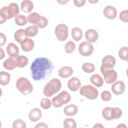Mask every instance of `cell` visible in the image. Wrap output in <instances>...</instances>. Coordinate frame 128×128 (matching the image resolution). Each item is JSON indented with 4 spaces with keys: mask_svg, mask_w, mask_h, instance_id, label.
I'll return each instance as SVG.
<instances>
[{
    "mask_svg": "<svg viewBox=\"0 0 128 128\" xmlns=\"http://www.w3.org/2000/svg\"><path fill=\"white\" fill-rule=\"evenodd\" d=\"M30 68L32 78L34 80L38 81L48 77L52 74L54 66L50 59L40 57L34 60Z\"/></svg>",
    "mask_w": 128,
    "mask_h": 128,
    "instance_id": "cell-1",
    "label": "cell"
},
{
    "mask_svg": "<svg viewBox=\"0 0 128 128\" xmlns=\"http://www.w3.org/2000/svg\"><path fill=\"white\" fill-rule=\"evenodd\" d=\"M20 12L17 4L12 2L8 6L2 7L0 10V24L4 23L8 20L16 18Z\"/></svg>",
    "mask_w": 128,
    "mask_h": 128,
    "instance_id": "cell-2",
    "label": "cell"
},
{
    "mask_svg": "<svg viewBox=\"0 0 128 128\" xmlns=\"http://www.w3.org/2000/svg\"><path fill=\"white\" fill-rule=\"evenodd\" d=\"M62 87V83L58 78L52 79L44 86L43 93L46 97H51L60 91Z\"/></svg>",
    "mask_w": 128,
    "mask_h": 128,
    "instance_id": "cell-3",
    "label": "cell"
},
{
    "mask_svg": "<svg viewBox=\"0 0 128 128\" xmlns=\"http://www.w3.org/2000/svg\"><path fill=\"white\" fill-rule=\"evenodd\" d=\"M16 88L23 95L31 94L33 90V86L28 79L24 77L19 78L16 82Z\"/></svg>",
    "mask_w": 128,
    "mask_h": 128,
    "instance_id": "cell-4",
    "label": "cell"
},
{
    "mask_svg": "<svg viewBox=\"0 0 128 128\" xmlns=\"http://www.w3.org/2000/svg\"><path fill=\"white\" fill-rule=\"evenodd\" d=\"M71 100L70 94L66 90L62 91L52 99V104L55 108H60L68 103Z\"/></svg>",
    "mask_w": 128,
    "mask_h": 128,
    "instance_id": "cell-5",
    "label": "cell"
},
{
    "mask_svg": "<svg viewBox=\"0 0 128 128\" xmlns=\"http://www.w3.org/2000/svg\"><path fill=\"white\" fill-rule=\"evenodd\" d=\"M80 94L89 100H95L98 96V90L92 85H86L82 86L80 90Z\"/></svg>",
    "mask_w": 128,
    "mask_h": 128,
    "instance_id": "cell-6",
    "label": "cell"
},
{
    "mask_svg": "<svg viewBox=\"0 0 128 128\" xmlns=\"http://www.w3.org/2000/svg\"><path fill=\"white\" fill-rule=\"evenodd\" d=\"M54 33L57 39L60 41L63 42L66 40L68 37V28L65 24H59L56 27Z\"/></svg>",
    "mask_w": 128,
    "mask_h": 128,
    "instance_id": "cell-7",
    "label": "cell"
},
{
    "mask_svg": "<svg viewBox=\"0 0 128 128\" xmlns=\"http://www.w3.org/2000/svg\"><path fill=\"white\" fill-rule=\"evenodd\" d=\"M78 51L82 56H88L92 54L94 46L90 43L88 42H82L78 46Z\"/></svg>",
    "mask_w": 128,
    "mask_h": 128,
    "instance_id": "cell-8",
    "label": "cell"
},
{
    "mask_svg": "<svg viewBox=\"0 0 128 128\" xmlns=\"http://www.w3.org/2000/svg\"><path fill=\"white\" fill-rule=\"evenodd\" d=\"M116 64V60L114 57L111 55H108L103 58L102 60V64L100 66V72L112 69Z\"/></svg>",
    "mask_w": 128,
    "mask_h": 128,
    "instance_id": "cell-9",
    "label": "cell"
},
{
    "mask_svg": "<svg viewBox=\"0 0 128 128\" xmlns=\"http://www.w3.org/2000/svg\"><path fill=\"white\" fill-rule=\"evenodd\" d=\"M101 72L104 76L105 82L108 84H111L114 82L117 79V72L112 68L102 71Z\"/></svg>",
    "mask_w": 128,
    "mask_h": 128,
    "instance_id": "cell-10",
    "label": "cell"
},
{
    "mask_svg": "<svg viewBox=\"0 0 128 128\" xmlns=\"http://www.w3.org/2000/svg\"><path fill=\"white\" fill-rule=\"evenodd\" d=\"M126 89L124 83L122 81L118 80L112 84V92L116 95L122 94Z\"/></svg>",
    "mask_w": 128,
    "mask_h": 128,
    "instance_id": "cell-11",
    "label": "cell"
},
{
    "mask_svg": "<svg viewBox=\"0 0 128 128\" xmlns=\"http://www.w3.org/2000/svg\"><path fill=\"white\" fill-rule=\"evenodd\" d=\"M103 14L106 18L110 20H113L116 17L117 11L116 8L113 6H108L104 8Z\"/></svg>",
    "mask_w": 128,
    "mask_h": 128,
    "instance_id": "cell-12",
    "label": "cell"
},
{
    "mask_svg": "<svg viewBox=\"0 0 128 128\" xmlns=\"http://www.w3.org/2000/svg\"><path fill=\"white\" fill-rule=\"evenodd\" d=\"M81 86L80 80L76 77H73L69 80L68 82V87L72 92L77 91Z\"/></svg>",
    "mask_w": 128,
    "mask_h": 128,
    "instance_id": "cell-13",
    "label": "cell"
},
{
    "mask_svg": "<svg viewBox=\"0 0 128 128\" xmlns=\"http://www.w3.org/2000/svg\"><path fill=\"white\" fill-rule=\"evenodd\" d=\"M6 52L10 57L15 58L18 56L19 48L16 44L10 42L6 46Z\"/></svg>",
    "mask_w": 128,
    "mask_h": 128,
    "instance_id": "cell-14",
    "label": "cell"
},
{
    "mask_svg": "<svg viewBox=\"0 0 128 128\" xmlns=\"http://www.w3.org/2000/svg\"><path fill=\"white\" fill-rule=\"evenodd\" d=\"M85 37L88 42L90 43L94 42L98 38V34L96 30L94 29H89L86 31Z\"/></svg>",
    "mask_w": 128,
    "mask_h": 128,
    "instance_id": "cell-15",
    "label": "cell"
},
{
    "mask_svg": "<svg viewBox=\"0 0 128 128\" xmlns=\"http://www.w3.org/2000/svg\"><path fill=\"white\" fill-rule=\"evenodd\" d=\"M42 113L41 110L38 108L30 110L28 114V118L30 121L36 122L42 118Z\"/></svg>",
    "mask_w": 128,
    "mask_h": 128,
    "instance_id": "cell-16",
    "label": "cell"
},
{
    "mask_svg": "<svg viewBox=\"0 0 128 128\" xmlns=\"http://www.w3.org/2000/svg\"><path fill=\"white\" fill-rule=\"evenodd\" d=\"M21 48L22 50L26 52L31 51L34 48V43L33 40L29 38H26L20 44Z\"/></svg>",
    "mask_w": 128,
    "mask_h": 128,
    "instance_id": "cell-17",
    "label": "cell"
},
{
    "mask_svg": "<svg viewBox=\"0 0 128 128\" xmlns=\"http://www.w3.org/2000/svg\"><path fill=\"white\" fill-rule=\"evenodd\" d=\"M58 74L62 78H68L72 74L73 70L70 66H64L59 69Z\"/></svg>",
    "mask_w": 128,
    "mask_h": 128,
    "instance_id": "cell-18",
    "label": "cell"
},
{
    "mask_svg": "<svg viewBox=\"0 0 128 128\" xmlns=\"http://www.w3.org/2000/svg\"><path fill=\"white\" fill-rule=\"evenodd\" d=\"M22 10L26 13H28L32 11L34 8L33 2L30 0H24L22 1L20 5Z\"/></svg>",
    "mask_w": 128,
    "mask_h": 128,
    "instance_id": "cell-19",
    "label": "cell"
},
{
    "mask_svg": "<svg viewBox=\"0 0 128 128\" xmlns=\"http://www.w3.org/2000/svg\"><path fill=\"white\" fill-rule=\"evenodd\" d=\"M14 59L16 62V67L20 68L26 66L28 62V58L24 56H18Z\"/></svg>",
    "mask_w": 128,
    "mask_h": 128,
    "instance_id": "cell-20",
    "label": "cell"
},
{
    "mask_svg": "<svg viewBox=\"0 0 128 128\" xmlns=\"http://www.w3.org/2000/svg\"><path fill=\"white\" fill-rule=\"evenodd\" d=\"M78 112V108L74 104H70L66 106L64 109V114L67 116H74Z\"/></svg>",
    "mask_w": 128,
    "mask_h": 128,
    "instance_id": "cell-21",
    "label": "cell"
},
{
    "mask_svg": "<svg viewBox=\"0 0 128 128\" xmlns=\"http://www.w3.org/2000/svg\"><path fill=\"white\" fill-rule=\"evenodd\" d=\"M90 82L96 87H101L104 84V80L102 77L98 74H94L90 77Z\"/></svg>",
    "mask_w": 128,
    "mask_h": 128,
    "instance_id": "cell-22",
    "label": "cell"
},
{
    "mask_svg": "<svg viewBox=\"0 0 128 128\" xmlns=\"http://www.w3.org/2000/svg\"><path fill=\"white\" fill-rule=\"evenodd\" d=\"M3 66L7 70H14L16 67V62L14 58L10 57L3 62Z\"/></svg>",
    "mask_w": 128,
    "mask_h": 128,
    "instance_id": "cell-23",
    "label": "cell"
},
{
    "mask_svg": "<svg viewBox=\"0 0 128 128\" xmlns=\"http://www.w3.org/2000/svg\"><path fill=\"white\" fill-rule=\"evenodd\" d=\"M42 16L37 12H32L28 16L27 18L28 21L30 24H32L35 26H36L40 21Z\"/></svg>",
    "mask_w": 128,
    "mask_h": 128,
    "instance_id": "cell-24",
    "label": "cell"
},
{
    "mask_svg": "<svg viewBox=\"0 0 128 128\" xmlns=\"http://www.w3.org/2000/svg\"><path fill=\"white\" fill-rule=\"evenodd\" d=\"M14 38L18 42L21 44L26 38L25 30L19 29L16 31L14 34Z\"/></svg>",
    "mask_w": 128,
    "mask_h": 128,
    "instance_id": "cell-25",
    "label": "cell"
},
{
    "mask_svg": "<svg viewBox=\"0 0 128 128\" xmlns=\"http://www.w3.org/2000/svg\"><path fill=\"white\" fill-rule=\"evenodd\" d=\"M72 36L74 40L76 42L80 40L82 37V31L78 27H74L72 30Z\"/></svg>",
    "mask_w": 128,
    "mask_h": 128,
    "instance_id": "cell-26",
    "label": "cell"
},
{
    "mask_svg": "<svg viewBox=\"0 0 128 128\" xmlns=\"http://www.w3.org/2000/svg\"><path fill=\"white\" fill-rule=\"evenodd\" d=\"M10 80V75L9 73L1 71L0 72V84L2 86H5L8 84Z\"/></svg>",
    "mask_w": 128,
    "mask_h": 128,
    "instance_id": "cell-27",
    "label": "cell"
},
{
    "mask_svg": "<svg viewBox=\"0 0 128 128\" xmlns=\"http://www.w3.org/2000/svg\"><path fill=\"white\" fill-rule=\"evenodd\" d=\"M38 28L35 25L28 26L25 30L26 35L28 37H34L38 34Z\"/></svg>",
    "mask_w": 128,
    "mask_h": 128,
    "instance_id": "cell-28",
    "label": "cell"
},
{
    "mask_svg": "<svg viewBox=\"0 0 128 128\" xmlns=\"http://www.w3.org/2000/svg\"><path fill=\"white\" fill-rule=\"evenodd\" d=\"M27 18L24 15L20 14L16 16L14 18V22L18 26H23L26 25L28 22Z\"/></svg>",
    "mask_w": 128,
    "mask_h": 128,
    "instance_id": "cell-29",
    "label": "cell"
},
{
    "mask_svg": "<svg viewBox=\"0 0 128 128\" xmlns=\"http://www.w3.org/2000/svg\"><path fill=\"white\" fill-rule=\"evenodd\" d=\"M110 114L112 120L118 119L121 117L122 114V110L119 108H111Z\"/></svg>",
    "mask_w": 128,
    "mask_h": 128,
    "instance_id": "cell-30",
    "label": "cell"
},
{
    "mask_svg": "<svg viewBox=\"0 0 128 128\" xmlns=\"http://www.w3.org/2000/svg\"><path fill=\"white\" fill-rule=\"evenodd\" d=\"M63 126L64 128H76V124L74 118H66L64 121Z\"/></svg>",
    "mask_w": 128,
    "mask_h": 128,
    "instance_id": "cell-31",
    "label": "cell"
},
{
    "mask_svg": "<svg viewBox=\"0 0 128 128\" xmlns=\"http://www.w3.org/2000/svg\"><path fill=\"white\" fill-rule=\"evenodd\" d=\"M82 70L86 73L90 74L95 70V66L92 63L86 62L82 65Z\"/></svg>",
    "mask_w": 128,
    "mask_h": 128,
    "instance_id": "cell-32",
    "label": "cell"
},
{
    "mask_svg": "<svg viewBox=\"0 0 128 128\" xmlns=\"http://www.w3.org/2000/svg\"><path fill=\"white\" fill-rule=\"evenodd\" d=\"M128 48L127 46H123L118 50V56L122 60L128 61Z\"/></svg>",
    "mask_w": 128,
    "mask_h": 128,
    "instance_id": "cell-33",
    "label": "cell"
},
{
    "mask_svg": "<svg viewBox=\"0 0 128 128\" xmlns=\"http://www.w3.org/2000/svg\"><path fill=\"white\" fill-rule=\"evenodd\" d=\"M76 48V44L72 41L68 42L64 46L65 52L66 54H70L74 52Z\"/></svg>",
    "mask_w": 128,
    "mask_h": 128,
    "instance_id": "cell-34",
    "label": "cell"
},
{
    "mask_svg": "<svg viewBox=\"0 0 128 128\" xmlns=\"http://www.w3.org/2000/svg\"><path fill=\"white\" fill-rule=\"evenodd\" d=\"M40 105L42 108L47 110L51 107L52 105V102L50 99L48 98H43L40 101Z\"/></svg>",
    "mask_w": 128,
    "mask_h": 128,
    "instance_id": "cell-35",
    "label": "cell"
},
{
    "mask_svg": "<svg viewBox=\"0 0 128 128\" xmlns=\"http://www.w3.org/2000/svg\"><path fill=\"white\" fill-rule=\"evenodd\" d=\"M110 107H106L102 110V116L103 118L106 120L110 121L112 120V118L111 117L110 114Z\"/></svg>",
    "mask_w": 128,
    "mask_h": 128,
    "instance_id": "cell-36",
    "label": "cell"
},
{
    "mask_svg": "<svg viewBox=\"0 0 128 128\" xmlns=\"http://www.w3.org/2000/svg\"><path fill=\"white\" fill-rule=\"evenodd\" d=\"M13 128H26V124L22 119H16L12 123Z\"/></svg>",
    "mask_w": 128,
    "mask_h": 128,
    "instance_id": "cell-37",
    "label": "cell"
},
{
    "mask_svg": "<svg viewBox=\"0 0 128 128\" xmlns=\"http://www.w3.org/2000/svg\"><path fill=\"white\" fill-rule=\"evenodd\" d=\"M101 98L103 101L108 102L112 98V95L110 92L108 90L103 91L101 94Z\"/></svg>",
    "mask_w": 128,
    "mask_h": 128,
    "instance_id": "cell-38",
    "label": "cell"
},
{
    "mask_svg": "<svg viewBox=\"0 0 128 128\" xmlns=\"http://www.w3.org/2000/svg\"><path fill=\"white\" fill-rule=\"evenodd\" d=\"M119 18L121 21L124 22H128V10H122L119 16Z\"/></svg>",
    "mask_w": 128,
    "mask_h": 128,
    "instance_id": "cell-39",
    "label": "cell"
},
{
    "mask_svg": "<svg viewBox=\"0 0 128 128\" xmlns=\"http://www.w3.org/2000/svg\"><path fill=\"white\" fill-rule=\"evenodd\" d=\"M48 22L47 18L46 17L42 16L40 21L36 26H37L40 28H43L48 26Z\"/></svg>",
    "mask_w": 128,
    "mask_h": 128,
    "instance_id": "cell-40",
    "label": "cell"
},
{
    "mask_svg": "<svg viewBox=\"0 0 128 128\" xmlns=\"http://www.w3.org/2000/svg\"><path fill=\"white\" fill-rule=\"evenodd\" d=\"M86 0H74V3L76 7H82L84 6L86 4Z\"/></svg>",
    "mask_w": 128,
    "mask_h": 128,
    "instance_id": "cell-41",
    "label": "cell"
},
{
    "mask_svg": "<svg viewBox=\"0 0 128 128\" xmlns=\"http://www.w3.org/2000/svg\"><path fill=\"white\" fill-rule=\"evenodd\" d=\"M0 46H4L5 44L6 43V35L0 32Z\"/></svg>",
    "mask_w": 128,
    "mask_h": 128,
    "instance_id": "cell-42",
    "label": "cell"
},
{
    "mask_svg": "<svg viewBox=\"0 0 128 128\" xmlns=\"http://www.w3.org/2000/svg\"><path fill=\"white\" fill-rule=\"evenodd\" d=\"M34 127H35V128H48V126L44 122H40V123L36 125Z\"/></svg>",
    "mask_w": 128,
    "mask_h": 128,
    "instance_id": "cell-43",
    "label": "cell"
},
{
    "mask_svg": "<svg viewBox=\"0 0 128 128\" xmlns=\"http://www.w3.org/2000/svg\"><path fill=\"white\" fill-rule=\"evenodd\" d=\"M4 56H5L4 52L2 48H0V60L4 58Z\"/></svg>",
    "mask_w": 128,
    "mask_h": 128,
    "instance_id": "cell-44",
    "label": "cell"
},
{
    "mask_svg": "<svg viewBox=\"0 0 128 128\" xmlns=\"http://www.w3.org/2000/svg\"><path fill=\"white\" fill-rule=\"evenodd\" d=\"M94 128H104V126L101 124H96L94 126Z\"/></svg>",
    "mask_w": 128,
    "mask_h": 128,
    "instance_id": "cell-45",
    "label": "cell"
},
{
    "mask_svg": "<svg viewBox=\"0 0 128 128\" xmlns=\"http://www.w3.org/2000/svg\"><path fill=\"white\" fill-rule=\"evenodd\" d=\"M68 2V0H60V1H58V3H60V4H65Z\"/></svg>",
    "mask_w": 128,
    "mask_h": 128,
    "instance_id": "cell-46",
    "label": "cell"
},
{
    "mask_svg": "<svg viewBox=\"0 0 128 128\" xmlns=\"http://www.w3.org/2000/svg\"><path fill=\"white\" fill-rule=\"evenodd\" d=\"M117 127H118V128H119V127H120V128H124V127L126 128V126L124 124H120L118 125Z\"/></svg>",
    "mask_w": 128,
    "mask_h": 128,
    "instance_id": "cell-47",
    "label": "cell"
},
{
    "mask_svg": "<svg viewBox=\"0 0 128 128\" xmlns=\"http://www.w3.org/2000/svg\"><path fill=\"white\" fill-rule=\"evenodd\" d=\"M90 2H91V3H94V2H98V0H94V1H90V0L89 1Z\"/></svg>",
    "mask_w": 128,
    "mask_h": 128,
    "instance_id": "cell-48",
    "label": "cell"
}]
</instances>
